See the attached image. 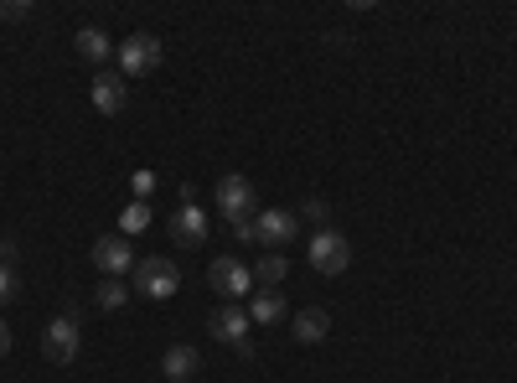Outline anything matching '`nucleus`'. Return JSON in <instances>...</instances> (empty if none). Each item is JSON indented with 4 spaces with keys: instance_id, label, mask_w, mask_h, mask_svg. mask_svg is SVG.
<instances>
[{
    "instance_id": "obj_12",
    "label": "nucleus",
    "mask_w": 517,
    "mask_h": 383,
    "mask_svg": "<svg viewBox=\"0 0 517 383\" xmlns=\"http://www.w3.org/2000/svg\"><path fill=\"white\" fill-rule=\"evenodd\" d=\"M197 368H202V352H197V347H187V342L166 347V358H161V373H166L171 383H192V378H197Z\"/></svg>"
},
{
    "instance_id": "obj_9",
    "label": "nucleus",
    "mask_w": 517,
    "mask_h": 383,
    "mask_svg": "<svg viewBox=\"0 0 517 383\" xmlns=\"http://www.w3.org/2000/svg\"><path fill=\"white\" fill-rule=\"evenodd\" d=\"M249 327H254L249 311H243V306H228V301L207 316V332L218 337V342H233V347H238V342H249Z\"/></svg>"
},
{
    "instance_id": "obj_14",
    "label": "nucleus",
    "mask_w": 517,
    "mask_h": 383,
    "mask_svg": "<svg viewBox=\"0 0 517 383\" xmlns=\"http://www.w3.org/2000/svg\"><path fill=\"white\" fill-rule=\"evenodd\" d=\"M249 321H254V327H280V321H285V296L259 290V296L249 301Z\"/></svg>"
},
{
    "instance_id": "obj_20",
    "label": "nucleus",
    "mask_w": 517,
    "mask_h": 383,
    "mask_svg": "<svg viewBox=\"0 0 517 383\" xmlns=\"http://www.w3.org/2000/svg\"><path fill=\"white\" fill-rule=\"evenodd\" d=\"M300 213H306V218L316 223V233H321V228H331V208H326L321 197H311V202H306V208H300Z\"/></svg>"
},
{
    "instance_id": "obj_21",
    "label": "nucleus",
    "mask_w": 517,
    "mask_h": 383,
    "mask_svg": "<svg viewBox=\"0 0 517 383\" xmlns=\"http://www.w3.org/2000/svg\"><path fill=\"white\" fill-rule=\"evenodd\" d=\"M233 233L243 244H259V228H254V218H243V223H233Z\"/></svg>"
},
{
    "instance_id": "obj_23",
    "label": "nucleus",
    "mask_w": 517,
    "mask_h": 383,
    "mask_svg": "<svg viewBox=\"0 0 517 383\" xmlns=\"http://www.w3.org/2000/svg\"><path fill=\"white\" fill-rule=\"evenodd\" d=\"M6 352H11V327L0 321V358H6Z\"/></svg>"
},
{
    "instance_id": "obj_22",
    "label": "nucleus",
    "mask_w": 517,
    "mask_h": 383,
    "mask_svg": "<svg viewBox=\"0 0 517 383\" xmlns=\"http://www.w3.org/2000/svg\"><path fill=\"white\" fill-rule=\"evenodd\" d=\"M11 259H16V244H11V239H0V264H11Z\"/></svg>"
},
{
    "instance_id": "obj_6",
    "label": "nucleus",
    "mask_w": 517,
    "mask_h": 383,
    "mask_svg": "<svg viewBox=\"0 0 517 383\" xmlns=\"http://www.w3.org/2000/svg\"><path fill=\"white\" fill-rule=\"evenodd\" d=\"M207 285L218 290V296H223L228 306H238V301L254 290V270H249V264H238V259H212Z\"/></svg>"
},
{
    "instance_id": "obj_19",
    "label": "nucleus",
    "mask_w": 517,
    "mask_h": 383,
    "mask_svg": "<svg viewBox=\"0 0 517 383\" xmlns=\"http://www.w3.org/2000/svg\"><path fill=\"white\" fill-rule=\"evenodd\" d=\"M16 296H21V280H16L11 264H0V306H11Z\"/></svg>"
},
{
    "instance_id": "obj_11",
    "label": "nucleus",
    "mask_w": 517,
    "mask_h": 383,
    "mask_svg": "<svg viewBox=\"0 0 517 383\" xmlns=\"http://www.w3.org/2000/svg\"><path fill=\"white\" fill-rule=\"evenodd\" d=\"M125 99H130L125 73H99V78H94V109H99V114H109V120H114V114L125 109Z\"/></svg>"
},
{
    "instance_id": "obj_3",
    "label": "nucleus",
    "mask_w": 517,
    "mask_h": 383,
    "mask_svg": "<svg viewBox=\"0 0 517 383\" xmlns=\"http://www.w3.org/2000/svg\"><path fill=\"white\" fill-rule=\"evenodd\" d=\"M306 259H311V270H316V275H342L347 264H352V244L342 239L337 228H321V233H311Z\"/></svg>"
},
{
    "instance_id": "obj_24",
    "label": "nucleus",
    "mask_w": 517,
    "mask_h": 383,
    "mask_svg": "<svg viewBox=\"0 0 517 383\" xmlns=\"http://www.w3.org/2000/svg\"><path fill=\"white\" fill-rule=\"evenodd\" d=\"M0 16H6V6H0Z\"/></svg>"
},
{
    "instance_id": "obj_10",
    "label": "nucleus",
    "mask_w": 517,
    "mask_h": 383,
    "mask_svg": "<svg viewBox=\"0 0 517 383\" xmlns=\"http://www.w3.org/2000/svg\"><path fill=\"white\" fill-rule=\"evenodd\" d=\"M94 264H99L104 275H114V280L125 275L130 264H135V249H130L125 233H109V239H99V244H94Z\"/></svg>"
},
{
    "instance_id": "obj_17",
    "label": "nucleus",
    "mask_w": 517,
    "mask_h": 383,
    "mask_svg": "<svg viewBox=\"0 0 517 383\" xmlns=\"http://www.w3.org/2000/svg\"><path fill=\"white\" fill-rule=\"evenodd\" d=\"M94 301H99L104 311H119V306H125V301H130V285H125V280H114V275H109V280H104V285L94 290Z\"/></svg>"
},
{
    "instance_id": "obj_4",
    "label": "nucleus",
    "mask_w": 517,
    "mask_h": 383,
    "mask_svg": "<svg viewBox=\"0 0 517 383\" xmlns=\"http://www.w3.org/2000/svg\"><path fill=\"white\" fill-rule=\"evenodd\" d=\"M78 347H83L78 311H68V316H52L47 327H42V358H52V363H73V358H78Z\"/></svg>"
},
{
    "instance_id": "obj_13",
    "label": "nucleus",
    "mask_w": 517,
    "mask_h": 383,
    "mask_svg": "<svg viewBox=\"0 0 517 383\" xmlns=\"http://www.w3.org/2000/svg\"><path fill=\"white\" fill-rule=\"evenodd\" d=\"M326 332H331V311H321V306H306V311H295V342L316 347Z\"/></svg>"
},
{
    "instance_id": "obj_2",
    "label": "nucleus",
    "mask_w": 517,
    "mask_h": 383,
    "mask_svg": "<svg viewBox=\"0 0 517 383\" xmlns=\"http://www.w3.org/2000/svg\"><path fill=\"white\" fill-rule=\"evenodd\" d=\"M218 213H223L228 223L259 218V192H254L249 176H238V171H228V176H223V182H218Z\"/></svg>"
},
{
    "instance_id": "obj_8",
    "label": "nucleus",
    "mask_w": 517,
    "mask_h": 383,
    "mask_svg": "<svg viewBox=\"0 0 517 383\" xmlns=\"http://www.w3.org/2000/svg\"><path fill=\"white\" fill-rule=\"evenodd\" d=\"M207 233H212V223H207V213L197 208V202L176 208V218H171V239H176V249H202Z\"/></svg>"
},
{
    "instance_id": "obj_15",
    "label": "nucleus",
    "mask_w": 517,
    "mask_h": 383,
    "mask_svg": "<svg viewBox=\"0 0 517 383\" xmlns=\"http://www.w3.org/2000/svg\"><path fill=\"white\" fill-rule=\"evenodd\" d=\"M78 57H88V63H104L109 57V37L99 32V26H83L78 32Z\"/></svg>"
},
{
    "instance_id": "obj_1",
    "label": "nucleus",
    "mask_w": 517,
    "mask_h": 383,
    "mask_svg": "<svg viewBox=\"0 0 517 383\" xmlns=\"http://www.w3.org/2000/svg\"><path fill=\"white\" fill-rule=\"evenodd\" d=\"M135 290L145 301H171L176 290H181V270L166 259V254H145L140 264H135Z\"/></svg>"
},
{
    "instance_id": "obj_18",
    "label": "nucleus",
    "mask_w": 517,
    "mask_h": 383,
    "mask_svg": "<svg viewBox=\"0 0 517 383\" xmlns=\"http://www.w3.org/2000/svg\"><path fill=\"white\" fill-rule=\"evenodd\" d=\"M119 228H125V233H140V228H150V208H145V202H130V208H125V218H119Z\"/></svg>"
},
{
    "instance_id": "obj_16",
    "label": "nucleus",
    "mask_w": 517,
    "mask_h": 383,
    "mask_svg": "<svg viewBox=\"0 0 517 383\" xmlns=\"http://www.w3.org/2000/svg\"><path fill=\"white\" fill-rule=\"evenodd\" d=\"M290 275V259L285 254H264L259 264H254V285H280Z\"/></svg>"
},
{
    "instance_id": "obj_7",
    "label": "nucleus",
    "mask_w": 517,
    "mask_h": 383,
    "mask_svg": "<svg viewBox=\"0 0 517 383\" xmlns=\"http://www.w3.org/2000/svg\"><path fill=\"white\" fill-rule=\"evenodd\" d=\"M254 228H259V244H264V249H290V244L300 239V218H295L290 208H264V213L254 218Z\"/></svg>"
},
{
    "instance_id": "obj_5",
    "label": "nucleus",
    "mask_w": 517,
    "mask_h": 383,
    "mask_svg": "<svg viewBox=\"0 0 517 383\" xmlns=\"http://www.w3.org/2000/svg\"><path fill=\"white\" fill-rule=\"evenodd\" d=\"M119 68H125V78H145L161 68V37L156 32H130L125 42H119Z\"/></svg>"
}]
</instances>
